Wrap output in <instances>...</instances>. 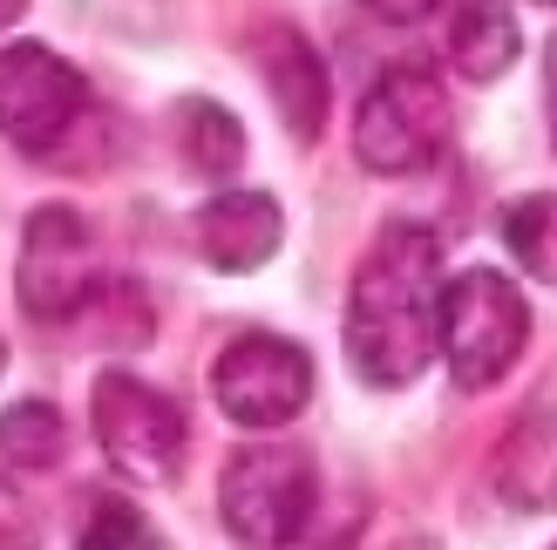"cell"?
Masks as SVG:
<instances>
[{
  "mask_svg": "<svg viewBox=\"0 0 557 550\" xmlns=\"http://www.w3.org/2000/svg\"><path fill=\"white\" fill-rule=\"evenodd\" d=\"M69 449V422L54 401H8L0 408V462L8 470H54Z\"/></svg>",
  "mask_w": 557,
  "mask_h": 550,
  "instance_id": "cell-15",
  "label": "cell"
},
{
  "mask_svg": "<svg viewBox=\"0 0 557 550\" xmlns=\"http://www.w3.org/2000/svg\"><path fill=\"white\" fill-rule=\"evenodd\" d=\"M171 136H177V157H184V171L190 177H205V184H225L245 171V123L232 116L225 102H211V96H184L171 109Z\"/></svg>",
  "mask_w": 557,
  "mask_h": 550,
  "instance_id": "cell-12",
  "label": "cell"
},
{
  "mask_svg": "<svg viewBox=\"0 0 557 550\" xmlns=\"http://www.w3.org/2000/svg\"><path fill=\"white\" fill-rule=\"evenodd\" d=\"M89 415H96V442H102L116 476L144 483V489L177 483L190 435H184V408L163 388H150V380H136V374H102Z\"/></svg>",
  "mask_w": 557,
  "mask_h": 550,
  "instance_id": "cell-8",
  "label": "cell"
},
{
  "mask_svg": "<svg viewBox=\"0 0 557 550\" xmlns=\"http://www.w3.org/2000/svg\"><path fill=\"white\" fill-rule=\"evenodd\" d=\"M531 8H557V0H531Z\"/></svg>",
  "mask_w": 557,
  "mask_h": 550,
  "instance_id": "cell-21",
  "label": "cell"
},
{
  "mask_svg": "<svg viewBox=\"0 0 557 550\" xmlns=\"http://www.w3.org/2000/svg\"><path fill=\"white\" fill-rule=\"evenodd\" d=\"M550 550H557V543H550Z\"/></svg>",
  "mask_w": 557,
  "mask_h": 550,
  "instance_id": "cell-23",
  "label": "cell"
},
{
  "mask_svg": "<svg viewBox=\"0 0 557 550\" xmlns=\"http://www.w3.org/2000/svg\"><path fill=\"white\" fill-rule=\"evenodd\" d=\"M517 54H523V35L504 0H462V14L449 27V62L469 82H504L517 68Z\"/></svg>",
  "mask_w": 557,
  "mask_h": 550,
  "instance_id": "cell-13",
  "label": "cell"
},
{
  "mask_svg": "<svg viewBox=\"0 0 557 550\" xmlns=\"http://www.w3.org/2000/svg\"><path fill=\"white\" fill-rule=\"evenodd\" d=\"M21 8H27V0H0V35H8V27L21 21Z\"/></svg>",
  "mask_w": 557,
  "mask_h": 550,
  "instance_id": "cell-20",
  "label": "cell"
},
{
  "mask_svg": "<svg viewBox=\"0 0 557 550\" xmlns=\"http://www.w3.org/2000/svg\"><path fill=\"white\" fill-rule=\"evenodd\" d=\"M523 340H531V299L510 272L476 265L442 286V361L462 395L496 388L523 361Z\"/></svg>",
  "mask_w": 557,
  "mask_h": 550,
  "instance_id": "cell-6",
  "label": "cell"
},
{
  "mask_svg": "<svg viewBox=\"0 0 557 550\" xmlns=\"http://www.w3.org/2000/svg\"><path fill=\"white\" fill-rule=\"evenodd\" d=\"M449 136H456V102L429 62L381 68L354 109V157L374 177H422L449 150Z\"/></svg>",
  "mask_w": 557,
  "mask_h": 550,
  "instance_id": "cell-4",
  "label": "cell"
},
{
  "mask_svg": "<svg viewBox=\"0 0 557 550\" xmlns=\"http://www.w3.org/2000/svg\"><path fill=\"white\" fill-rule=\"evenodd\" d=\"M211 401L225 422L252 428V435L286 428L313 401V353L286 334H238L211 361Z\"/></svg>",
  "mask_w": 557,
  "mask_h": 550,
  "instance_id": "cell-7",
  "label": "cell"
},
{
  "mask_svg": "<svg viewBox=\"0 0 557 550\" xmlns=\"http://www.w3.org/2000/svg\"><path fill=\"white\" fill-rule=\"evenodd\" d=\"M544 123H550V143H557V35L544 41Z\"/></svg>",
  "mask_w": 557,
  "mask_h": 550,
  "instance_id": "cell-19",
  "label": "cell"
},
{
  "mask_svg": "<svg viewBox=\"0 0 557 550\" xmlns=\"http://www.w3.org/2000/svg\"><path fill=\"white\" fill-rule=\"evenodd\" d=\"M496 232H504L510 259L531 272L537 286H557V198L550 190H523V198H510L504 217H496Z\"/></svg>",
  "mask_w": 557,
  "mask_h": 550,
  "instance_id": "cell-14",
  "label": "cell"
},
{
  "mask_svg": "<svg viewBox=\"0 0 557 550\" xmlns=\"http://www.w3.org/2000/svg\"><path fill=\"white\" fill-rule=\"evenodd\" d=\"M0 361H8V353H0Z\"/></svg>",
  "mask_w": 557,
  "mask_h": 550,
  "instance_id": "cell-22",
  "label": "cell"
},
{
  "mask_svg": "<svg viewBox=\"0 0 557 550\" xmlns=\"http://www.w3.org/2000/svg\"><path fill=\"white\" fill-rule=\"evenodd\" d=\"M75 550H171L157 537V524L123 497H89V524H82Z\"/></svg>",
  "mask_w": 557,
  "mask_h": 550,
  "instance_id": "cell-16",
  "label": "cell"
},
{
  "mask_svg": "<svg viewBox=\"0 0 557 550\" xmlns=\"http://www.w3.org/2000/svg\"><path fill=\"white\" fill-rule=\"evenodd\" d=\"M190 245L211 272H259L286 245V211L265 190H218L190 217Z\"/></svg>",
  "mask_w": 557,
  "mask_h": 550,
  "instance_id": "cell-9",
  "label": "cell"
},
{
  "mask_svg": "<svg viewBox=\"0 0 557 550\" xmlns=\"http://www.w3.org/2000/svg\"><path fill=\"white\" fill-rule=\"evenodd\" d=\"M109 292L96 225L75 204H35L21 225V265H14V299L21 320L41 334H75L89 307Z\"/></svg>",
  "mask_w": 557,
  "mask_h": 550,
  "instance_id": "cell-3",
  "label": "cell"
},
{
  "mask_svg": "<svg viewBox=\"0 0 557 550\" xmlns=\"http://www.w3.org/2000/svg\"><path fill=\"white\" fill-rule=\"evenodd\" d=\"M252 62H259V82H265L286 136L293 143H320V129H326V62H320V48L306 41L293 21H272L252 41Z\"/></svg>",
  "mask_w": 557,
  "mask_h": 550,
  "instance_id": "cell-10",
  "label": "cell"
},
{
  "mask_svg": "<svg viewBox=\"0 0 557 550\" xmlns=\"http://www.w3.org/2000/svg\"><path fill=\"white\" fill-rule=\"evenodd\" d=\"M96 116V89L75 62H62L41 41L0 48V143H14L35 163H62Z\"/></svg>",
  "mask_w": 557,
  "mask_h": 550,
  "instance_id": "cell-5",
  "label": "cell"
},
{
  "mask_svg": "<svg viewBox=\"0 0 557 550\" xmlns=\"http://www.w3.org/2000/svg\"><path fill=\"white\" fill-rule=\"evenodd\" d=\"M218 516L238 550H347L326 530V476L299 442H245L218 476Z\"/></svg>",
  "mask_w": 557,
  "mask_h": 550,
  "instance_id": "cell-2",
  "label": "cell"
},
{
  "mask_svg": "<svg viewBox=\"0 0 557 550\" xmlns=\"http://www.w3.org/2000/svg\"><path fill=\"white\" fill-rule=\"evenodd\" d=\"M374 21H387V27H408V21H429L442 0H360Z\"/></svg>",
  "mask_w": 557,
  "mask_h": 550,
  "instance_id": "cell-18",
  "label": "cell"
},
{
  "mask_svg": "<svg viewBox=\"0 0 557 550\" xmlns=\"http://www.w3.org/2000/svg\"><path fill=\"white\" fill-rule=\"evenodd\" d=\"M0 550H41V516L8 476H0Z\"/></svg>",
  "mask_w": 557,
  "mask_h": 550,
  "instance_id": "cell-17",
  "label": "cell"
},
{
  "mask_svg": "<svg viewBox=\"0 0 557 550\" xmlns=\"http://www.w3.org/2000/svg\"><path fill=\"white\" fill-rule=\"evenodd\" d=\"M490 489L523 516L557 510V401H537L510 422L490 462Z\"/></svg>",
  "mask_w": 557,
  "mask_h": 550,
  "instance_id": "cell-11",
  "label": "cell"
},
{
  "mask_svg": "<svg viewBox=\"0 0 557 550\" xmlns=\"http://www.w3.org/2000/svg\"><path fill=\"white\" fill-rule=\"evenodd\" d=\"M442 238L414 217H387L347 286V367L368 388H408L442 353Z\"/></svg>",
  "mask_w": 557,
  "mask_h": 550,
  "instance_id": "cell-1",
  "label": "cell"
}]
</instances>
